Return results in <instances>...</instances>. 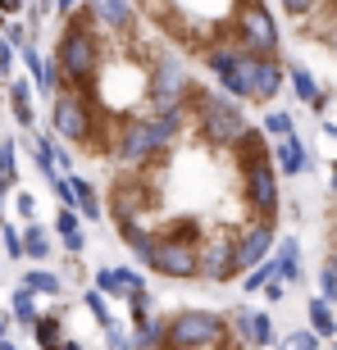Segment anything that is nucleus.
<instances>
[{
	"label": "nucleus",
	"instance_id": "1",
	"mask_svg": "<svg viewBox=\"0 0 337 350\" xmlns=\"http://www.w3.org/2000/svg\"><path fill=\"white\" fill-rule=\"evenodd\" d=\"M132 5L196 68H205L223 51H247L287 64L283 18L273 0H132Z\"/></svg>",
	"mask_w": 337,
	"mask_h": 350
},
{
	"label": "nucleus",
	"instance_id": "2",
	"mask_svg": "<svg viewBox=\"0 0 337 350\" xmlns=\"http://www.w3.org/2000/svg\"><path fill=\"white\" fill-rule=\"evenodd\" d=\"M210 82L233 96L242 105H273L287 87V64H273V59H260L247 51H223L205 64Z\"/></svg>",
	"mask_w": 337,
	"mask_h": 350
},
{
	"label": "nucleus",
	"instance_id": "3",
	"mask_svg": "<svg viewBox=\"0 0 337 350\" xmlns=\"http://www.w3.org/2000/svg\"><path fill=\"white\" fill-rule=\"evenodd\" d=\"M273 10L305 46L337 55V0H273Z\"/></svg>",
	"mask_w": 337,
	"mask_h": 350
},
{
	"label": "nucleus",
	"instance_id": "4",
	"mask_svg": "<svg viewBox=\"0 0 337 350\" xmlns=\"http://www.w3.org/2000/svg\"><path fill=\"white\" fill-rule=\"evenodd\" d=\"M110 350H255V346L237 332V323L228 327L223 337L205 341V346H178V341L164 337L160 314H151V319H142V323H132V337H123V332H114V327H110Z\"/></svg>",
	"mask_w": 337,
	"mask_h": 350
},
{
	"label": "nucleus",
	"instance_id": "5",
	"mask_svg": "<svg viewBox=\"0 0 337 350\" xmlns=\"http://www.w3.org/2000/svg\"><path fill=\"white\" fill-rule=\"evenodd\" d=\"M319 296L337 310V178L324 205V250H319Z\"/></svg>",
	"mask_w": 337,
	"mask_h": 350
},
{
	"label": "nucleus",
	"instance_id": "6",
	"mask_svg": "<svg viewBox=\"0 0 337 350\" xmlns=\"http://www.w3.org/2000/svg\"><path fill=\"white\" fill-rule=\"evenodd\" d=\"M233 323H237V332L251 341L255 350H264V346H273V319L264 310H251V305H237L233 310Z\"/></svg>",
	"mask_w": 337,
	"mask_h": 350
},
{
	"label": "nucleus",
	"instance_id": "7",
	"mask_svg": "<svg viewBox=\"0 0 337 350\" xmlns=\"http://www.w3.org/2000/svg\"><path fill=\"white\" fill-rule=\"evenodd\" d=\"M287 82H292V91L301 96V105H310L319 118L328 114V96H324V87L314 82V73L305 64H287Z\"/></svg>",
	"mask_w": 337,
	"mask_h": 350
},
{
	"label": "nucleus",
	"instance_id": "8",
	"mask_svg": "<svg viewBox=\"0 0 337 350\" xmlns=\"http://www.w3.org/2000/svg\"><path fill=\"white\" fill-rule=\"evenodd\" d=\"M142 286H146L142 273H132V269H101L96 273V291H105V296H114V300H132Z\"/></svg>",
	"mask_w": 337,
	"mask_h": 350
},
{
	"label": "nucleus",
	"instance_id": "9",
	"mask_svg": "<svg viewBox=\"0 0 337 350\" xmlns=\"http://www.w3.org/2000/svg\"><path fill=\"white\" fill-rule=\"evenodd\" d=\"M273 159H278V173H283V178H301V173H305V164H310V155H305V142H301L297 132L273 142Z\"/></svg>",
	"mask_w": 337,
	"mask_h": 350
},
{
	"label": "nucleus",
	"instance_id": "10",
	"mask_svg": "<svg viewBox=\"0 0 337 350\" xmlns=\"http://www.w3.org/2000/svg\"><path fill=\"white\" fill-rule=\"evenodd\" d=\"M10 109L23 128H37V109H32V82L10 78Z\"/></svg>",
	"mask_w": 337,
	"mask_h": 350
},
{
	"label": "nucleus",
	"instance_id": "11",
	"mask_svg": "<svg viewBox=\"0 0 337 350\" xmlns=\"http://www.w3.org/2000/svg\"><path fill=\"white\" fill-rule=\"evenodd\" d=\"M32 332H37V346L41 350H68L64 327H60V314H41L37 323H32Z\"/></svg>",
	"mask_w": 337,
	"mask_h": 350
},
{
	"label": "nucleus",
	"instance_id": "12",
	"mask_svg": "<svg viewBox=\"0 0 337 350\" xmlns=\"http://www.w3.org/2000/svg\"><path fill=\"white\" fill-rule=\"evenodd\" d=\"M273 260H278V273H283V282H301V246H297V237L278 241Z\"/></svg>",
	"mask_w": 337,
	"mask_h": 350
},
{
	"label": "nucleus",
	"instance_id": "13",
	"mask_svg": "<svg viewBox=\"0 0 337 350\" xmlns=\"http://www.w3.org/2000/svg\"><path fill=\"white\" fill-rule=\"evenodd\" d=\"M310 332H319V337H328V341L337 337V310L328 305L324 296L310 300Z\"/></svg>",
	"mask_w": 337,
	"mask_h": 350
},
{
	"label": "nucleus",
	"instance_id": "14",
	"mask_svg": "<svg viewBox=\"0 0 337 350\" xmlns=\"http://www.w3.org/2000/svg\"><path fill=\"white\" fill-rule=\"evenodd\" d=\"M55 232L64 237V246L73 250V255L82 250V223H78V214H73V209L60 205V214H55Z\"/></svg>",
	"mask_w": 337,
	"mask_h": 350
},
{
	"label": "nucleus",
	"instance_id": "15",
	"mask_svg": "<svg viewBox=\"0 0 337 350\" xmlns=\"http://www.w3.org/2000/svg\"><path fill=\"white\" fill-rule=\"evenodd\" d=\"M18 286H27L32 296H60L64 291V282L55 278V273H46V269H32V273H23V282Z\"/></svg>",
	"mask_w": 337,
	"mask_h": 350
},
{
	"label": "nucleus",
	"instance_id": "16",
	"mask_svg": "<svg viewBox=\"0 0 337 350\" xmlns=\"http://www.w3.org/2000/svg\"><path fill=\"white\" fill-rule=\"evenodd\" d=\"M23 255L27 260H46V255H51V232L37 228V223H27L23 228Z\"/></svg>",
	"mask_w": 337,
	"mask_h": 350
},
{
	"label": "nucleus",
	"instance_id": "17",
	"mask_svg": "<svg viewBox=\"0 0 337 350\" xmlns=\"http://www.w3.org/2000/svg\"><path fill=\"white\" fill-rule=\"evenodd\" d=\"M260 128H264L273 142H278V137H292V132H297V123H292V114H287V109H273V114L260 118Z\"/></svg>",
	"mask_w": 337,
	"mask_h": 350
},
{
	"label": "nucleus",
	"instance_id": "18",
	"mask_svg": "<svg viewBox=\"0 0 337 350\" xmlns=\"http://www.w3.org/2000/svg\"><path fill=\"white\" fill-rule=\"evenodd\" d=\"M14 314H18V319H27V323H37V319H41L37 305H32V291H27V286H18V291H14Z\"/></svg>",
	"mask_w": 337,
	"mask_h": 350
},
{
	"label": "nucleus",
	"instance_id": "19",
	"mask_svg": "<svg viewBox=\"0 0 337 350\" xmlns=\"http://www.w3.org/2000/svg\"><path fill=\"white\" fill-rule=\"evenodd\" d=\"M319 332H305V327H301V332H292V337L283 341V350H319Z\"/></svg>",
	"mask_w": 337,
	"mask_h": 350
},
{
	"label": "nucleus",
	"instance_id": "20",
	"mask_svg": "<svg viewBox=\"0 0 337 350\" xmlns=\"http://www.w3.org/2000/svg\"><path fill=\"white\" fill-rule=\"evenodd\" d=\"M14 55H18V46L0 37V78H5V82H10V73H14Z\"/></svg>",
	"mask_w": 337,
	"mask_h": 350
},
{
	"label": "nucleus",
	"instance_id": "21",
	"mask_svg": "<svg viewBox=\"0 0 337 350\" xmlns=\"http://www.w3.org/2000/svg\"><path fill=\"white\" fill-rule=\"evenodd\" d=\"M5 250H10V255H23V232L5 228Z\"/></svg>",
	"mask_w": 337,
	"mask_h": 350
},
{
	"label": "nucleus",
	"instance_id": "22",
	"mask_svg": "<svg viewBox=\"0 0 337 350\" xmlns=\"http://www.w3.org/2000/svg\"><path fill=\"white\" fill-rule=\"evenodd\" d=\"M14 205H18V214H23V219H32V209H37V200H32L27 191H18V196H14Z\"/></svg>",
	"mask_w": 337,
	"mask_h": 350
},
{
	"label": "nucleus",
	"instance_id": "23",
	"mask_svg": "<svg viewBox=\"0 0 337 350\" xmlns=\"http://www.w3.org/2000/svg\"><path fill=\"white\" fill-rule=\"evenodd\" d=\"M23 10V0H0V14H18Z\"/></svg>",
	"mask_w": 337,
	"mask_h": 350
},
{
	"label": "nucleus",
	"instance_id": "24",
	"mask_svg": "<svg viewBox=\"0 0 337 350\" xmlns=\"http://www.w3.org/2000/svg\"><path fill=\"white\" fill-rule=\"evenodd\" d=\"M0 341H5V314H0Z\"/></svg>",
	"mask_w": 337,
	"mask_h": 350
},
{
	"label": "nucleus",
	"instance_id": "25",
	"mask_svg": "<svg viewBox=\"0 0 337 350\" xmlns=\"http://www.w3.org/2000/svg\"><path fill=\"white\" fill-rule=\"evenodd\" d=\"M328 350H337V337H333V341H328Z\"/></svg>",
	"mask_w": 337,
	"mask_h": 350
},
{
	"label": "nucleus",
	"instance_id": "26",
	"mask_svg": "<svg viewBox=\"0 0 337 350\" xmlns=\"http://www.w3.org/2000/svg\"><path fill=\"white\" fill-rule=\"evenodd\" d=\"M0 142H5V137H0Z\"/></svg>",
	"mask_w": 337,
	"mask_h": 350
}]
</instances>
